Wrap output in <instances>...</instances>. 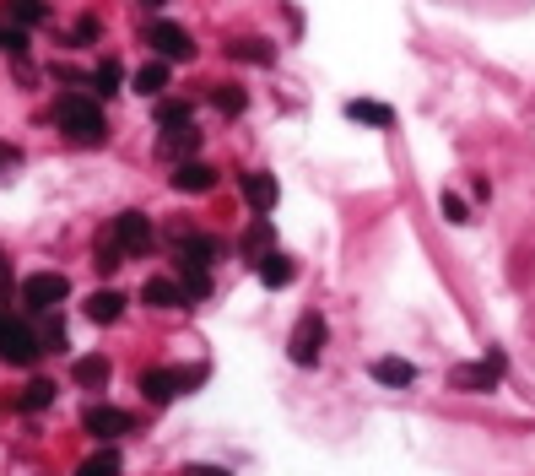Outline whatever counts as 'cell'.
Returning a JSON list of instances; mask_svg holds the SVG:
<instances>
[{
    "instance_id": "36",
    "label": "cell",
    "mask_w": 535,
    "mask_h": 476,
    "mask_svg": "<svg viewBox=\"0 0 535 476\" xmlns=\"http://www.w3.org/2000/svg\"><path fill=\"white\" fill-rule=\"evenodd\" d=\"M146 6H163V0H146Z\"/></svg>"
},
{
    "instance_id": "3",
    "label": "cell",
    "mask_w": 535,
    "mask_h": 476,
    "mask_svg": "<svg viewBox=\"0 0 535 476\" xmlns=\"http://www.w3.org/2000/svg\"><path fill=\"white\" fill-rule=\"evenodd\" d=\"M200 379H206V368H152V374H141V390H146V401L168 406L173 395L195 390Z\"/></svg>"
},
{
    "instance_id": "20",
    "label": "cell",
    "mask_w": 535,
    "mask_h": 476,
    "mask_svg": "<svg viewBox=\"0 0 535 476\" xmlns=\"http://www.w3.org/2000/svg\"><path fill=\"white\" fill-rule=\"evenodd\" d=\"M49 401H55V379H44V374L28 379V385H22V395H17V406H22V412H44Z\"/></svg>"
},
{
    "instance_id": "32",
    "label": "cell",
    "mask_w": 535,
    "mask_h": 476,
    "mask_svg": "<svg viewBox=\"0 0 535 476\" xmlns=\"http://www.w3.org/2000/svg\"><path fill=\"white\" fill-rule=\"evenodd\" d=\"M438 206H444V217H449V222H471V211H465V201H460V195H444Z\"/></svg>"
},
{
    "instance_id": "21",
    "label": "cell",
    "mask_w": 535,
    "mask_h": 476,
    "mask_svg": "<svg viewBox=\"0 0 535 476\" xmlns=\"http://www.w3.org/2000/svg\"><path fill=\"white\" fill-rule=\"evenodd\" d=\"M76 385H87V390H103L109 385V357H76Z\"/></svg>"
},
{
    "instance_id": "2",
    "label": "cell",
    "mask_w": 535,
    "mask_h": 476,
    "mask_svg": "<svg viewBox=\"0 0 535 476\" xmlns=\"http://www.w3.org/2000/svg\"><path fill=\"white\" fill-rule=\"evenodd\" d=\"M38 352H44L38 330H33V325H22L17 314L0 303V357H6V363H17V368H33V363H38Z\"/></svg>"
},
{
    "instance_id": "15",
    "label": "cell",
    "mask_w": 535,
    "mask_h": 476,
    "mask_svg": "<svg viewBox=\"0 0 535 476\" xmlns=\"http://www.w3.org/2000/svg\"><path fill=\"white\" fill-rule=\"evenodd\" d=\"M254 276H260L265 287H287L292 276H298V266H292V260L282 255V249H265V255L254 260Z\"/></svg>"
},
{
    "instance_id": "25",
    "label": "cell",
    "mask_w": 535,
    "mask_h": 476,
    "mask_svg": "<svg viewBox=\"0 0 535 476\" xmlns=\"http://www.w3.org/2000/svg\"><path fill=\"white\" fill-rule=\"evenodd\" d=\"M119 87H125V71H119V60H103L98 71H92V92H98V98H114Z\"/></svg>"
},
{
    "instance_id": "1",
    "label": "cell",
    "mask_w": 535,
    "mask_h": 476,
    "mask_svg": "<svg viewBox=\"0 0 535 476\" xmlns=\"http://www.w3.org/2000/svg\"><path fill=\"white\" fill-rule=\"evenodd\" d=\"M49 114L65 130V141H76V147H103L109 141V119H103L98 98H87V92H60Z\"/></svg>"
},
{
    "instance_id": "4",
    "label": "cell",
    "mask_w": 535,
    "mask_h": 476,
    "mask_svg": "<svg viewBox=\"0 0 535 476\" xmlns=\"http://www.w3.org/2000/svg\"><path fill=\"white\" fill-rule=\"evenodd\" d=\"M146 44H152L157 60H168V65L195 60V38H190V28H179V22H152V28H146Z\"/></svg>"
},
{
    "instance_id": "27",
    "label": "cell",
    "mask_w": 535,
    "mask_h": 476,
    "mask_svg": "<svg viewBox=\"0 0 535 476\" xmlns=\"http://www.w3.org/2000/svg\"><path fill=\"white\" fill-rule=\"evenodd\" d=\"M76 476H119V449H98V455H87Z\"/></svg>"
},
{
    "instance_id": "11",
    "label": "cell",
    "mask_w": 535,
    "mask_h": 476,
    "mask_svg": "<svg viewBox=\"0 0 535 476\" xmlns=\"http://www.w3.org/2000/svg\"><path fill=\"white\" fill-rule=\"evenodd\" d=\"M173 276H179V287H184V298H190V303L211 298V266H195L190 255H173Z\"/></svg>"
},
{
    "instance_id": "24",
    "label": "cell",
    "mask_w": 535,
    "mask_h": 476,
    "mask_svg": "<svg viewBox=\"0 0 535 476\" xmlns=\"http://www.w3.org/2000/svg\"><path fill=\"white\" fill-rule=\"evenodd\" d=\"M211 103H217V114H227V119H238L249 109V92L244 87H233V82H222L217 92H211Z\"/></svg>"
},
{
    "instance_id": "33",
    "label": "cell",
    "mask_w": 535,
    "mask_h": 476,
    "mask_svg": "<svg viewBox=\"0 0 535 476\" xmlns=\"http://www.w3.org/2000/svg\"><path fill=\"white\" fill-rule=\"evenodd\" d=\"M76 44H92V38H98V17H82V22H76Z\"/></svg>"
},
{
    "instance_id": "35",
    "label": "cell",
    "mask_w": 535,
    "mask_h": 476,
    "mask_svg": "<svg viewBox=\"0 0 535 476\" xmlns=\"http://www.w3.org/2000/svg\"><path fill=\"white\" fill-rule=\"evenodd\" d=\"M17 163V147H0V168H11Z\"/></svg>"
},
{
    "instance_id": "13",
    "label": "cell",
    "mask_w": 535,
    "mask_h": 476,
    "mask_svg": "<svg viewBox=\"0 0 535 476\" xmlns=\"http://www.w3.org/2000/svg\"><path fill=\"white\" fill-rule=\"evenodd\" d=\"M141 303H152V309H184V287H179V276H152V282L141 287Z\"/></svg>"
},
{
    "instance_id": "14",
    "label": "cell",
    "mask_w": 535,
    "mask_h": 476,
    "mask_svg": "<svg viewBox=\"0 0 535 476\" xmlns=\"http://www.w3.org/2000/svg\"><path fill=\"white\" fill-rule=\"evenodd\" d=\"M276 195H282V190H276V174H265V168H254V174H244V201H249L254 211H260V217L276 206Z\"/></svg>"
},
{
    "instance_id": "6",
    "label": "cell",
    "mask_w": 535,
    "mask_h": 476,
    "mask_svg": "<svg viewBox=\"0 0 535 476\" xmlns=\"http://www.w3.org/2000/svg\"><path fill=\"white\" fill-rule=\"evenodd\" d=\"M292 363H303V368H314L319 363V352H325V314H303L298 320V330H292Z\"/></svg>"
},
{
    "instance_id": "7",
    "label": "cell",
    "mask_w": 535,
    "mask_h": 476,
    "mask_svg": "<svg viewBox=\"0 0 535 476\" xmlns=\"http://www.w3.org/2000/svg\"><path fill=\"white\" fill-rule=\"evenodd\" d=\"M498 374H503V368L492 363V357H481V363H460V368H449V390H460V395H492V390H498Z\"/></svg>"
},
{
    "instance_id": "30",
    "label": "cell",
    "mask_w": 535,
    "mask_h": 476,
    "mask_svg": "<svg viewBox=\"0 0 535 476\" xmlns=\"http://www.w3.org/2000/svg\"><path fill=\"white\" fill-rule=\"evenodd\" d=\"M0 55H28V28H0Z\"/></svg>"
},
{
    "instance_id": "16",
    "label": "cell",
    "mask_w": 535,
    "mask_h": 476,
    "mask_svg": "<svg viewBox=\"0 0 535 476\" xmlns=\"http://www.w3.org/2000/svg\"><path fill=\"white\" fill-rule=\"evenodd\" d=\"M346 119H357V125H379V130H395V109H390V103H373V98H352V103H346Z\"/></svg>"
},
{
    "instance_id": "28",
    "label": "cell",
    "mask_w": 535,
    "mask_h": 476,
    "mask_svg": "<svg viewBox=\"0 0 535 476\" xmlns=\"http://www.w3.org/2000/svg\"><path fill=\"white\" fill-rule=\"evenodd\" d=\"M92 266H98L103 276H114L119 266H125V249H119V238L109 233V238H103V244H98V260H92Z\"/></svg>"
},
{
    "instance_id": "18",
    "label": "cell",
    "mask_w": 535,
    "mask_h": 476,
    "mask_svg": "<svg viewBox=\"0 0 535 476\" xmlns=\"http://www.w3.org/2000/svg\"><path fill=\"white\" fill-rule=\"evenodd\" d=\"M368 374L379 379V385H411V379H417V368H411L406 357H373Z\"/></svg>"
},
{
    "instance_id": "29",
    "label": "cell",
    "mask_w": 535,
    "mask_h": 476,
    "mask_svg": "<svg viewBox=\"0 0 535 476\" xmlns=\"http://www.w3.org/2000/svg\"><path fill=\"white\" fill-rule=\"evenodd\" d=\"M271 238H276V228H271V222H254V228L244 233V255H249V260H260L265 249H271Z\"/></svg>"
},
{
    "instance_id": "23",
    "label": "cell",
    "mask_w": 535,
    "mask_h": 476,
    "mask_svg": "<svg viewBox=\"0 0 535 476\" xmlns=\"http://www.w3.org/2000/svg\"><path fill=\"white\" fill-rule=\"evenodd\" d=\"M6 17L17 28H38V22H49V6L44 0H6Z\"/></svg>"
},
{
    "instance_id": "19",
    "label": "cell",
    "mask_w": 535,
    "mask_h": 476,
    "mask_svg": "<svg viewBox=\"0 0 535 476\" xmlns=\"http://www.w3.org/2000/svg\"><path fill=\"white\" fill-rule=\"evenodd\" d=\"M168 60H152V65H141V71H136V92H141V98H163V87H168Z\"/></svg>"
},
{
    "instance_id": "10",
    "label": "cell",
    "mask_w": 535,
    "mask_h": 476,
    "mask_svg": "<svg viewBox=\"0 0 535 476\" xmlns=\"http://www.w3.org/2000/svg\"><path fill=\"white\" fill-rule=\"evenodd\" d=\"M173 190H179V195H211V190H217V168L190 157V163L173 168Z\"/></svg>"
},
{
    "instance_id": "26",
    "label": "cell",
    "mask_w": 535,
    "mask_h": 476,
    "mask_svg": "<svg viewBox=\"0 0 535 476\" xmlns=\"http://www.w3.org/2000/svg\"><path fill=\"white\" fill-rule=\"evenodd\" d=\"M173 125H190V103L184 98H157V130H173Z\"/></svg>"
},
{
    "instance_id": "8",
    "label": "cell",
    "mask_w": 535,
    "mask_h": 476,
    "mask_svg": "<svg viewBox=\"0 0 535 476\" xmlns=\"http://www.w3.org/2000/svg\"><path fill=\"white\" fill-rule=\"evenodd\" d=\"M109 233L119 238L125 255H146V249H152V217H146V211H119Z\"/></svg>"
},
{
    "instance_id": "31",
    "label": "cell",
    "mask_w": 535,
    "mask_h": 476,
    "mask_svg": "<svg viewBox=\"0 0 535 476\" xmlns=\"http://www.w3.org/2000/svg\"><path fill=\"white\" fill-rule=\"evenodd\" d=\"M38 341H44V352H65V325L55 320V309H49L44 330H38Z\"/></svg>"
},
{
    "instance_id": "9",
    "label": "cell",
    "mask_w": 535,
    "mask_h": 476,
    "mask_svg": "<svg viewBox=\"0 0 535 476\" xmlns=\"http://www.w3.org/2000/svg\"><path fill=\"white\" fill-rule=\"evenodd\" d=\"M82 428L92 433V439H125V433H136V417L119 412V406H87Z\"/></svg>"
},
{
    "instance_id": "22",
    "label": "cell",
    "mask_w": 535,
    "mask_h": 476,
    "mask_svg": "<svg viewBox=\"0 0 535 476\" xmlns=\"http://www.w3.org/2000/svg\"><path fill=\"white\" fill-rule=\"evenodd\" d=\"M227 55H233V60H249V65H271L276 49L265 44V38H233V44H227Z\"/></svg>"
},
{
    "instance_id": "34",
    "label": "cell",
    "mask_w": 535,
    "mask_h": 476,
    "mask_svg": "<svg viewBox=\"0 0 535 476\" xmlns=\"http://www.w3.org/2000/svg\"><path fill=\"white\" fill-rule=\"evenodd\" d=\"M184 476H227V471H222V466H190Z\"/></svg>"
},
{
    "instance_id": "17",
    "label": "cell",
    "mask_w": 535,
    "mask_h": 476,
    "mask_svg": "<svg viewBox=\"0 0 535 476\" xmlns=\"http://www.w3.org/2000/svg\"><path fill=\"white\" fill-rule=\"evenodd\" d=\"M119 314H125V293H114V287H103V293L87 298V320L92 325H114Z\"/></svg>"
},
{
    "instance_id": "12",
    "label": "cell",
    "mask_w": 535,
    "mask_h": 476,
    "mask_svg": "<svg viewBox=\"0 0 535 476\" xmlns=\"http://www.w3.org/2000/svg\"><path fill=\"white\" fill-rule=\"evenodd\" d=\"M157 152H163V157H173V163H190V157L200 152V130H195V125H173V130H163V141H157Z\"/></svg>"
},
{
    "instance_id": "5",
    "label": "cell",
    "mask_w": 535,
    "mask_h": 476,
    "mask_svg": "<svg viewBox=\"0 0 535 476\" xmlns=\"http://www.w3.org/2000/svg\"><path fill=\"white\" fill-rule=\"evenodd\" d=\"M65 298H71V282H65L60 271H33L28 282H22V303H28L33 314H49Z\"/></svg>"
}]
</instances>
